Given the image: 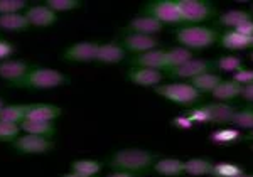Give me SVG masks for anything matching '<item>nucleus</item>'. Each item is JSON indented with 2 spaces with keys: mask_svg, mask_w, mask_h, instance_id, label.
I'll list each match as a JSON object with an SVG mask.
<instances>
[{
  "mask_svg": "<svg viewBox=\"0 0 253 177\" xmlns=\"http://www.w3.org/2000/svg\"><path fill=\"white\" fill-rule=\"evenodd\" d=\"M162 78H164V75L161 71L149 68H137V66L130 68L128 73H126V80L138 86H154L156 88L162 81Z\"/></svg>",
  "mask_w": 253,
  "mask_h": 177,
  "instance_id": "4468645a",
  "label": "nucleus"
},
{
  "mask_svg": "<svg viewBox=\"0 0 253 177\" xmlns=\"http://www.w3.org/2000/svg\"><path fill=\"white\" fill-rule=\"evenodd\" d=\"M24 14H26L31 26H34V27H51L58 22V14L49 9V7H46L44 3L42 5L29 7Z\"/></svg>",
  "mask_w": 253,
  "mask_h": 177,
  "instance_id": "ddd939ff",
  "label": "nucleus"
},
{
  "mask_svg": "<svg viewBox=\"0 0 253 177\" xmlns=\"http://www.w3.org/2000/svg\"><path fill=\"white\" fill-rule=\"evenodd\" d=\"M63 110L56 105H49V103H31L27 105L26 120L34 122H54Z\"/></svg>",
  "mask_w": 253,
  "mask_h": 177,
  "instance_id": "9b49d317",
  "label": "nucleus"
},
{
  "mask_svg": "<svg viewBox=\"0 0 253 177\" xmlns=\"http://www.w3.org/2000/svg\"><path fill=\"white\" fill-rule=\"evenodd\" d=\"M27 105H5L0 110V122H9L20 125L26 120Z\"/></svg>",
  "mask_w": 253,
  "mask_h": 177,
  "instance_id": "a878e982",
  "label": "nucleus"
},
{
  "mask_svg": "<svg viewBox=\"0 0 253 177\" xmlns=\"http://www.w3.org/2000/svg\"><path fill=\"white\" fill-rule=\"evenodd\" d=\"M240 177H253V176H245V174H243V176H240Z\"/></svg>",
  "mask_w": 253,
  "mask_h": 177,
  "instance_id": "de8ad7c7",
  "label": "nucleus"
},
{
  "mask_svg": "<svg viewBox=\"0 0 253 177\" xmlns=\"http://www.w3.org/2000/svg\"><path fill=\"white\" fill-rule=\"evenodd\" d=\"M221 76L216 75V73H203V75L196 76L191 80V86L193 88L198 89L199 93H213L216 88H218V85L221 83Z\"/></svg>",
  "mask_w": 253,
  "mask_h": 177,
  "instance_id": "aec40b11",
  "label": "nucleus"
},
{
  "mask_svg": "<svg viewBox=\"0 0 253 177\" xmlns=\"http://www.w3.org/2000/svg\"><path fill=\"white\" fill-rule=\"evenodd\" d=\"M187 117L191 118L193 123H210L211 122V117H210V112H208L206 105L205 106H198V108H191Z\"/></svg>",
  "mask_w": 253,
  "mask_h": 177,
  "instance_id": "e433bc0d",
  "label": "nucleus"
},
{
  "mask_svg": "<svg viewBox=\"0 0 253 177\" xmlns=\"http://www.w3.org/2000/svg\"><path fill=\"white\" fill-rule=\"evenodd\" d=\"M206 108L213 123H231L236 113L233 106L226 105V103H210L206 105Z\"/></svg>",
  "mask_w": 253,
  "mask_h": 177,
  "instance_id": "412c9836",
  "label": "nucleus"
},
{
  "mask_svg": "<svg viewBox=\"0 0 253 177\" xmlns=\"http://www.w3.org/2000/svg\"><path fill=\"white\" fill-rule=\"evenodd\" d=\"M44 5L58 14V12L75 10L76 7L81 5V2H78V0H47V2H44Z\"/></svg>",
  "mask_w": 253,
  "mask_h": 177,
  "instance_id": "c9c22d12",
  "label": "nucleus"
},
{
  "mask_svg": "<svg viewBox=\"0 0 253 177\" xmlns=\"http://www.w3.org/2000/svg\"><path fill=\"white\" fill-rule=\"evenodd\" d=\"M107 177H140L138 174H133V172H112Z\"/></svg>",
  "mask_w": 253,
  "mask_h": 177,
  "instance_id": "37998d69",
  "label": "nucleus"
},
{
  "mask_svg": "<svg viewBox=\"0 0 253 177\" xmlns=\"http://www.w3.org/2000/svg\"><path fill=\"white\" fill-rule=\"evenodd\" d=\"M100 171H101V162H98V160L83 159V160H75L71 164V172L80 176L95 177L96 174H100Z\"/></svg>",
  "mask_w": 253,
  "mask_h": 177,
  "instance_id": "c85d7f7f",
  "label": "nucleus"
},
{
  "mask_svg": "<svg viewBox=\"0 0 253 177\" xmlns=\"http://www.w3.org/2000/svg\"><path fill=\"white\" fill-rule=\"evenodd\" d=\"M20 130L26 132L27 135H38V137L49 138L56 133L54 122H34V120H24L20 123Z\"/></svg>",
  "mask_w": 253,
  "mask_h": 177,
  "instance_id": "a211bd4d",
  "label": "nucleus"
},
{
  "mask_svg": "<svg viewBox=\"0 0 253 177\" xmlns=\"http://www.w3.org/2000/svg\"><path fill=\"white\" fill-rule=\"evenodd\" d=\"M164 24H161L159 20L154 17H149V15H140V17H135L128 22L126 26V31L128 32H135V34H145V36H154L157 32L162 31Z\"/></svg>",
  "mask_w": 253,
  "mask_h": 177,
  "instance_id": "dca6fc26",
  "label": "nucleus"
},
{
  "mask_svg": "<svg viewBox=\"0 0 253 177\" xmlns=\"http://www.w3.org/2000/svg\"><path fill=\"white\" fill-rule=\"evenodd\" d=\"M252 12H253V5H252Z\"/></svg>",
  "mask_w": 253,
  "mask_h": 177,
  "instance_id": "8fccbe9b",
  "label": "nucleus"
},
{
  "mask_svg": "<svg viewBox=\"0 0 253 177\" xmlns=\"http://www.w3.org/2000/svg\"><path fill=\"white\" fill-rule=\"evenodd\" d=\"M243 91V86L238 85L236 81L230 80V81H221V83L218 85V88L213 91V96L216 100H233V98L240 96Z\"/></svg>",
  "mask_w": 253,
  "mask_h": 177,
  "instance_id": "393cba45",
  "label": "nucleus"
},
{
  "mask_svg": "<svg viewBox=\"0 0 253 177\" xmlns=\"http://www.w3.org/2000/svg\"><path fill=\"white\" fill-rule=\"evenodd\" d=\"M175 38L182 44V47L187 49H206L213 46L219 39V34L214 29L203 27V26H186L177 29Z\"/></svg>",
  "mask_w": 253,
  "mask_h": 177,
  "instance_id": "7ed1b4c3",
  "label": "nucleus"
},
{
  "mask_svg": "<svg viewBox=\"0 0 253 177\" xmlns=\"http://www.w3.org/2000/svg\"><path fill=\"white\" fill-rule=\"evenodd\" d=\"M233 81H236L238 85H252L253 83V69H242V71L235 73Z\"/></svg>",
  "mask_w": 253,
  "mask_h": 177,
  "instance_id": "58836bf2",
  "label": "nucleus"
},
{
  "mask_svg": "<svg viewBox=\"0 0 253 177\" xmlns=\"http://www.w3.org/2000/svg\"><path fill=\"white\" fill-rule=\"evenodd\" d=\"M3 106H5V103H3V100H2V98H0V110H2Z\"/></svg>",
  "mask_w": 253,
  "mask_h": 177,
  "instance_id": "a18cd8bd",
  "label": "nucleus"
},
{
  "mask_svg": "<svg viewBox=\"0 0 253 177\" xmlns=\"http://www.w3.org/2000/svg\"><path fill=\"white\" fill-rule=\"evenodd\" d=\"M159 46V41L154 36L145 34H135V32H128L122 41V47L125 51L135 52V54H144V52L154 51Z\"/></svg>",
  "mask_w": 253,
  "mask_h": 177,
  "instance_id": "1a4fd4ad",
  "label": "nucleus"
},
{
  "mask_svg": "<svg viewBox=\"0 0 253 177\" xmlns=\"http://www.w3.org/2000/svg\"><path fill=\"white\" fill-rule=\"evenodd\" d=\"M177 7L184 19V24H196L208 20L214 15V5L205 0H177Z\"/></svg>",
  "mask_w": 253,
  "mask_h": 177,
  "instance_id": "423d86ee",
  "label": "nucleus"
},
{
  "mask_svg": "<svg viewBox=\"0 0 253 177\" xmlns=\"http://www.w3.org/2000/svg\"><path fill=\"white\" fill-rule=\"evenodd\" d=\"M69 83V78L63 75L58 69L51 68H32L22 80H19L17 83L10 85L12 88H20V89H51V88H59L63 85Z\"/></svg>",
  "mask_w": 253,
  "mask_h": 177,
  "instance_id": "f257e3e1",
  "label": "nucleus"
},
{
  "mask_svg": "<svg viewBox=\"0 0 253 177\" xmlns=\"http://www.w3.org/2000/svg\"><path fill=\"white\" fill-rule=\"evenodd\" d=\"M154 171L166 177H177L184 172V162L179 159H161L154 166Z\"/></svg>",
  "mask_w": 253,
  "mask_h": 177,
  "instance_id": "5701e85b",
  "label": "nucleus"
},
{
  "mask_svg": "<svg viewBox=\"0 0 253 177\" xmlns=\"http://www.w3.org/2000/svg\"><path fill=\"white\" fill-rule=\"evenodd\" d=\"M231 123H233L235 127H238V129L253 130V110L252 108H245V110L236 112L233 120H231Z\"/></svg>",
  "mask_w": 253,
  "mask_h": 177,
  "instance_id": "473e14b6",
  "label": "nucleus"
},
{
  "mask_svg": "<svg viewBox=\"0 0 253 177\" xmlns=\"http://www.w3.org/2000/svg\"><path fill=\"white\" fill-rule=\"evenodd\" d=\"M210 140L218 143V145H231V143H236L242 140V133L236 129H221L213 132Z\"/></svg>",
  "mask_w": 253,
  "mask_h": 177,
  "instance_id": "c756f323",
  "label": "nucleus"
},
{
  "mask_svg": "<svg viewBox=\"0 0 253 177\" xmlns=\"http://www.w3.org/2000/svg\"><path fill=\"white\" fill-rule=\"evenodd\" d=\"M252 59H253V52H252Z\"/></svg>",
  "mask_w": 253,
  "mask_h": 177,
  "instance_id": "09e8293b",
  "label": "nucleus"
},
{
  "mask_svg": "<svg viewBox=\"0 0 253 177\" xmlns=\"http://www.w3.org/2000/svg\"><path fill=\"white\" fill-rule=\"evenodd\" d=\"M31 27L29 20H27L26 14H9V15H0V29L9 32H20L27 31Z\"/></svg>",
  "mask_w": 253,
  "mask_h": 177,
  "instance_id": "4be33fe9",
  "label": "nucleus"
},
{
  "mask_svg": "<svg viewBox=\"0 0 253 177\" xmlns=\"http://www.w3.org/2000/svg\"><path fill=\"white\" fill-rule=\"evenodd\" d=\"M15 52V46L7 39H0V63L10 59V56Z\"/></svg>",
  "mask_w": 253,
  "mask_h": 177,
  "instance_id": "4c0bfd02",
  "label": "nucleus"
},
{
  "mask_svg": "<svg viewBox=\"0 0 253 177\" xmlns=\"http://www.w3.org/2000/svg\"><path fill=\"white\" fill-rule=\"evenodd\" d=\"M166 57H167V71L174 68H179V66L186 64L187 61L194 59L193 57V51L187 47H172L169 51H166Z\"/></svg>",
  "mask_w": 253,
  "mask_h": 177,
  "instance_id": "b1692460",
  "label": "nucleus"
},
{
  "mask_svg": "<svg viewBox=\"0 0 253 177\" xmlns=\"http://www.w3.org/2000/svg\"><path fill=\"white\" fill-rule=\"evenodd\" d=\"M213 66H214L213 63H210V61H206V59H191V61H187L186 64L167 71V75L174 76V78H187V80H193V78L203 75V73H208Z\"/></svg>",
  "mask_w": 253,
  "mask_h": 177,
  "instance_id": "f8f14e48",
  "label": "nucleus"
},
{
  "mask_svg": "<svg viewBox=\"0 0 253 177\" xmlns=\"http://www.w3.org/2000/svg\"><path fill=\"white\" fill-rule=\"evenodd\" d=\"M20 154H44L54 149V142L51 138L38 137V135H22L10 143Z\"/></svg>",
  "mask_w": 253,
  "mask_h": 177,
  "instance_id": "6e6552de",
  "label": "nucleus"
},
{
  "mask_svg": "<svg viewBox=\"0 0 253 177\" xmlns=\"http://www.w3.org/2000/svg\"><path fill=\"white\" fill-rule=\"evenodd\" d=\"M125 49L122 47V44H115V43H108L100 46V51H98L96 56V63L100 64H115L120 63L122 59H125Z\"/></svg>",
  "mask_w": 253,
  "mask_h": 177,
  "instance_id": "f3484780",
  "label": "nucleus"
},
{
  "mask_svg": "<svg viewBox=\"0 0 253 177\" xmlns=\"http://www.w3.org/2000/svg\"><path fill=\"white\" fill-rule=\"evenodd\" d=\"M32 68L34 66L24 59H7L3 63H0V78L9 81L10 85H14L19 80H22Z\"/></svg>",
  "mask_w": 253,
  "mask_h": 177,
  "instance_id": "9d476101",
  "label": "nucleus"
},
{
  "mask_svg": "<svg viewBox=\"0 0 253 177\" xmlns=\"http://www.w3.org/2000/svg\"><path fill=\"white\" fill-rule=\"evenodd\" d=\"M247 138H252V140H253V130L250 132V133H248V137H247Z\"/></svg>",
  "mask_w": 253,
  "mask_h": 177,
  "instance_id": "49530a36",
  "label": "nucleus"
},
{
  "mask_svg": "<svg viewBox=\"0 0 253 177\" xmlns=\"http://www.w3.org/2000/svg\"><path fill=\"white\" fill-rule=\"evenodd\" d=\"M174 125L175 127H179V129H191V127L194 125L193 122H191V118L187 117H177V118H174Z\"/></svg>",
  "mask_w": 253,
  "mask_h": 177,
  "instance_id": "ea45409f",
  "label": "nucleus"
},
{
  "mask_svg": "<svg viewBox=\"0 0 253 177\" xmlns=\"http://www.w3.org/2000/svg\"><path fill=\"white\" fill-rule=\"evenodd\" d=\"M98 51H100V44L83 41V43H76L64 49L61 59L69 61V63H91V61H96Z\"/></svg>",
  "mask_w": 253,
  "mask_h": 177,
  "instance_id": "0eeeda50",
  "label": "nucleus"
},
{
  "mask_svg": "<svg viewBox=\"0 0 253 177\" xmlns=\"http://www.w3.org/2000/svg\"><path fill=\"white\" fill-rule=\"evenodd\" d=\"M154 159L156 157L147 150L124 149L113 154V157L110 159V167L118 172H133V174H137V172L152 166Z\"/></svg>",
  "mask_w": 253,
  "mask_h": 177,
  "instance_id": "f03ea898",
  "label": "nucleus"
},
{
  "mask_svg": "<svg viewBox=\"0 0 253 177\" xmlns=\"http://www.w3.org/2000/svg\"><path fill=\"white\" fill-rule=\"evenodd\" d=\"M214 164L208 159H189L184 162V172L189 176H206L213 172Z\"/></svg>",
  "mask_w": 253,
  "mask_h": 177,
  "instance_id": "cd10ccee",
  "label": "nucleus"
},
{
  "mask_svg": "<svg viewBox=\"0 0 253 177\" xmlns=\"http://www.w3.org/2000/svg\"><path fill=\"white\" fill-rule=\"evenodd\" d=\"M235 31L240 32V34H243V36H248V38H253V20H250V22H245L243 26L236 27Z\"/></svg>",
  "mask_w": 253,
  "mask_h": 177,
  "instance_id": "a19ab883",
  "label": "nucleus"
},
{
  "mask_svg": "<svg viewBox=\"0 0 253 177\" xmlns=\"http://www.w3.org/2000/svg\"><path fill=\"white\" fill-rule=\"evenodd\" d=\"M214 177H240L243 176V169L240 166H235V164H216L213 167V172H211Z\"/></svg>",
  "mask_w": 253,
  "mask_h": 177,
  "instance_id": "2f4dec72",
  "label": "nucleus"
},
{
  "mask_svg": "<svg viewBox=\"0 0 253 177\" xmlns=\"http://www.w3.org/2000/svg\"><path fill=\"white\" fill-rule=\"evenodd\" d=\"M132 64L137 66V68H149V69H156V71H167L166 51H162V49H154V51L138 54L135 59L132 61Z\"/></svg>",
  "mask_w": 253,
  "mask_h": 177,
  "instance_id": "2eb2a0df",
  "label": "nucleus"
},
{
  "mask_svg": "<svg viewBox=\"0 0 253 177\" xmlns=\"http://www.w3.org/2000/svg\"><path fill=\"white\" fill-rule=\"evenodd\" d=\"M219 43H221L223 47L230 49V51H240V49H247L253 46V38L243 36L236 31H230V32H224L221 38H219Z\"/></svg>",
  "mask_w": 253,
  "mask_h": 177,
  "instance_id": "6ab92c4d",
  "label": "nucleus"
},
{
  "mask_svg": "<svg viewBox=\"0 0 253 177\" xmlns=\"http://www.w3.org/2000/svg\"><path fill=\"white\" fill-rule=\"evenodd\" d=\"M252 19V14H248V12H243V10H230L226 12V14H223L221 17H219V26L223 27H230V29H235L243 26L245 22H250Z\"/></svg>",
  "mask_w": 253,
  "mask_h": 177,
  "instance_id": "bb28decb",
  "label": "nucleus"
},
{
  "mask_svg": "<svg viewBox=\"0 0 253 177\" xmlns=\"http://www.w3.org/2000/svg\"><path fill=\"white\" fill-rule=\"evenodd\" d=\"M214 66L221 71H226V73H238L243 69V63L240 57L236 56H224V57H219L218 61L214 63Z\"/></svg>",
  "mask_w": 253,
  "mask_h": 177,
  "instance_id": "7c9ffc66",
  "label": "nucleus"
},
{
  "mask_svg": "<svg viewBox=\"0 0 253 177\" xmlns=\"http://www.w3.org/2000/svg\"><path fill=\"white\" fill-rule=\"evenodd\" d=\"M61 177H88V176H80V174H75V172H69V174H64Z\"/></svg>",
  "mask_w": 253,
  "mask_h": 177,
  "instance_id": "c03bdc74",
  "label": "nucleus"
},
{
  "mask_svg": "<svg viewBox=\"0 0 253 177\" xmlns=\"http://www.w3.org/2000/svg\"><path fill=\"white\" fill-rule=\"evenodd\" d=\"M20 125L9 122H0V142H14L20 133Z\"/></svg>",
  "mask_w": 253,
  "mask_h": 177,
  "instance_id": "72a5a7b5",
  "label": "nucleus"
},
{
  "mask_svg": "<svg viewBox=\"0 0 253 177\" xmlns=\"http://www.w3.org/2000/svg\"><path fill=\"white\" fill-rule=\"evenodd\" d=\"M27 7L26 0H0V15L20 14Z\"/></svg>",
  "mask_w": 253,
  "mask_h": 177,
  "instance_id": "f704fd0d",
  "label": "nucleus"
},
{
  "mask_svg": "<svg viewBox=\"0 0 253 177\" xmlns=\"http://www.w3.org/2000/svg\"><path fill=\"white\" fill-rule=\"evenodd\" d=\"M144 14L149 15V17H154L161 24H170V26L184 24L181 10H179V7H177V0H159V2H150L145 5Z\"/></svg>",
  "mask_w": 253,
  "mask_h": 177,
  "instance_id": "39448f33",
  "label": "nucleus"
},
{
  "mask_svg": "<svg viewBox=\"0 0 253 177\" xmlns=\"http://www.w3.org/2000/svg\"><path fill=\"white\" fill-rule=\"evenodd\" d=\"M154 91L166 100L177 103L181 106H193L201 100V93L187 83H170V85H159Z\"/></svg>",
  "mask_w": 253,
  "mask_h": 177,
  "instance_id": "20e7f679",
  "label": "nucleus"
},
{
  "mask_svg": "<svg viewBox=\"0 0 253 177\" xmlns=\"http://www.w3.org/2000/svg\"><path fill=\"white\" fill-rule=\"evenodd\" d=\"M242 96H243V98H245V100H247V101H253V83H252V85H247V86H243Z\"/></svg>",
  "mask_w": 253,
  "mask_h": 177,
  "instance_id": "79ce46f5",
  "label": "nucleus"
}]
</instances>
